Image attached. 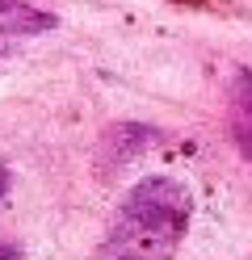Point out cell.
<instances>
[{"mask_svg":"<svg viewBox=\"0 0 252 260\" xmlns=\"http://www.w3.org/2000/svg\"><path fill=\"white\" fill-rule=\"evenodd\" d=\"M193 198L173 176L139 181L114 210L101 239V260H173L189 231Z\"/></svg>","mask_w":252,"mask_h":260,"instance_id":"cell-1","label":"cell"},{"mask_svg":"<svg viewBox=\"0 0 252 260\" xmlns=\"http://www.w3.org/2000/svg\"><path fill=\"white\" fill-rule=\"evenodd\" d=\"M55 29V17L42 13L30 0H0V34L5 38H30V34H46Z\"/></svg>","mask_w":252,"mask_h":260,"instance_id":"cell-2","label":"cell"},{"mask_svg":"<svg viewBox=\"0 0 252 260\" xmlns=\"http://www.w3.org/2000/svg\"><path fill=\"white\" fill-rule=\"evenodd\" d=\"M231 135L240 143V151L252 159V72H240L231 92Z\"/></svg>","mask_w":252,"mask_h":260,"instance_id":"cell-3","label":"cell"},{"mask_svg":"<svg viewBox=\"0 0 252 260\" xmlns=\"http://www.w3.org/2000/svg\"><path fill=\"white\" fill-rule=\"evenodd\" d=\"M5 189H9V172L0 168V198H5Z\"/></svg>","mask_w":252,"mask_h":260,"instance_id":"cell-4","label":"cell"},{"mask_svg":"<svg viewBox=\"0 0 252 260\" xmlns=\"http://www.w3.org/2000/svg\"><path fill=\"white\" fill-rule=\"evenodd\" d=\"M0 260H13V256H9V252H5V248H0Z\"/></svg>","mask_w":252,"mask_h":260,"instance_id":"cell-5","label":"cell"}]
</instances>
